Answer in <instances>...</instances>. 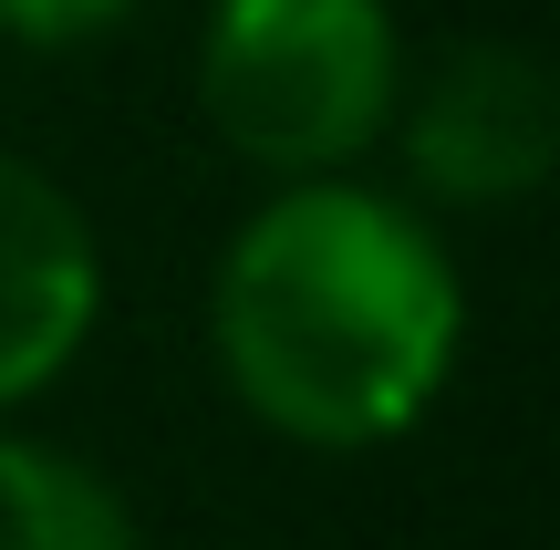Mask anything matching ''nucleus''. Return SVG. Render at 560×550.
<instances>
[{
	"label": "nucleus",
	"mask_w": 560,
	"mask_h": 550,
	"mask_svg": "<svg viewBox=\"0 0 560 550\" xmlns=\"http://www.w3.org/2000/svg\"><path fill=\"white\" fill-rule=\"evenodd\" d=\"M198 104L260 177H342L405 104V42L384 0H208Z\"/></svg>",
	"instance_id": "obj_2"
},
{
	"label": "nucleus",
	"mask_w": 560,
	"mask_h": 550,
	"mask_svg": "<svg viewBox=\"0 0 560 550\" xmlns=\"http://www.w3.org/2000/svg\"><path fill=\"white\" fill-rule=\"evenodd\" d=\"M104 312L94 219L32 156H0V406H32Z\"/></svg>",
	"instance_id": "obj_4"
},
{
	"label": "nucleus",
	"mask_w": 560,
	"mask_h": 550,
	"mask_svg": "<svg viewBox=\"0 0 560 550\" xmlns=\"http://www.w3.org/2000/svg\"><path fill=\"white\" fill-rule=\"evenodd\" d=\"M125 11L136 0H0V42H21V52H83V42L125 32Z\"/></svg>",
	"instance_id": "obj_6"
},
{
	"label": "nucleus",
	"mask_w": 560,
	"mask_h": 550,
	"mask_svg": "<svg viewBox=\"0 0 560 550\" xmlns=\"http://www.w3.org/2000/svg\"><path fill=\"white\" fill-rule=\"evenodd\" d=\"M560 166V83L520 42H467L405 104V177L446 208H520Z\"/></svg>",
	"instance_id": "obj_3"
},
{
	"label": "nucleus",
	"mask_w": 560,
	"mask_h": 550,
	"mask_svg": "<svg viewBox=\"0 0 560 550\" xmlns=\"http://www.w3.org/2000/svg\"><path fill=\"white\" fill-rule=\"evenodd\" d=\"M467 291L436 229L353 177H280L219 260V374L291 447H384L457 374Z\"/></svg>",
	"instance_id": "obj_1"
},
{
	"label": "nucleus",
	"mask_w": 560,
	"mask_h": 550,
	"mask_svg": "<svg viewBox=\"0 0 560 550\" xmlns=\"http://www.w3.org/2000/svg\"><path fill=\"white\" fill-rule=\"evenodd\" d=\"M0 550H145L115 478L42 436H0Z\"/></svg>",
	"instance_id": "obj_5"
}]
</instances>
